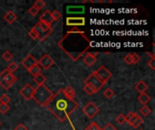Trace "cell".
<instances>
[{"instance_id": "39", "label": "cell", "mask_w": 155, "mask_h": 130, "mask_svg": "<svg viewBox=\"0 0 155 130\" xmlns=\"http://www.w3.org/2000/svg\"><path fill=\"white\" fill-rule=\"evenodd\" d=\"M148 66L153 70V71H155V58H151V60L148 62Z\"/></svg>"}, {"instance_id": "21", "label": "cell", "mask_w": 155, "mask_h": 130, "mask_svg": "<svg viewBox=\"0 0 155 130\" xmlns=\"http://www.w3.org/2000/svg\"><path fill=\"white\" fill-rule=\"evenodd\" d=\"M45 81H46V79H45V77L42 73L39 74V75H37V76H35V77H34V81H35L38 86L44 85L45 82Z\"/></svg>"}, {"instance_id": "20", "label": "cell", "mask_w": 155, "mask_h": 130, "mask_svg": "<svg viewBox=\"0 0 155 130\" xmlns=\"http://www.w3.org/2000/svg\"><path fill=\"white\" fill-rule=\"evenodd\" d=\"M37 24H38L40 29H41L44 33H53V29H52L51 25H49V24H45V23H44V22H40V21H39V23H37Z\"/></svg>"}, {"instance_id": "1", "label": "cell", "mask_w": 155, "mask_h": 130, "mask_svg": "<svg viewBox=\"0 0 155 130\" xmlns=\"http://www.w3.org/2000/svg\"><path fill=\"white\" fill-rule=\"evenodd\" d=\"M58 47L74 62L78 61L91 47V41L84 32L71 30L58 42Z\"/></svg>"}, {"instance_id": "2", "label": "cell", "mask_w": 155, "mask_h": 130, "mask_svg": "<svg viewBox=\"0 0 155 130\" xmlns=\"http://www.w3.org/2000/svg\"><path fill=\"white\" fill-rule=\"evenodd\" d=\"M45 107L59 121L64 122L78 109L79 104L74 100L69 99L63 90H59L54 94Z\"/></svg>"}, {"instance_id": "29", "label": "cell", "mask_w": 155, "mask_h": 130, "mask_svg": "<svg viewBox=\"0 0 155 130\" xmlns=\"http://www.w3.org/2000/svg\"><path fill=\"white\" fill-rule=\"evenodd\" d=\"M104 96L106 99L110 100V99H112V98L114 96V90H112V89L107 88V89L104 91Z\"/></svg>"}, {"instance_id": "28", "label": "cell", "mask_w": 155, "mask_h": 130, "mask_svg": "<svg viewBox=\"0 0 155 130\" xmlns=\"http://www.w3.org/2000/svg\"><path fill=\"white\" fill-rule=\"evenodd\" d=\"M2 58L5 61V62H10L13 59V54L11 52L9 51H5V52H3L2 54Z\"/></svg>"}, {"instance_id": "18", "label": "cell", "mask_w": 155, "mask_h": 130, "mask_svg": "<svg viewBox=\"0 0 155 130\" xmlns=\"http://www.w3.org/2000/svg\"><path fill=\"white\" fill-rule=\"evenodd\" d=\"M137 100H138V101L140 103H142L143 106H145V105H147L151 101V97L146 92H144V93H141Z\"/></svg>"}, {"instance_id": "38", "label": "cell", "mask_w": 155, "mask_h": 130, "mask_svg": "<svg viewBox=\"0 0 155 130\" xmlns=\"http://www.w3.org/2000/svg\"><path fill=\"white\" fill-rule=\"evenodd\" d=\"M124 62L128 64V65H132L133 64V61H132V55L131 53H128L124 58Z\"/></svg>"}, {"instance_id": "11", "label": "cell", "mask_w": 155, "mask_h": 130, "mask_svg": "<svg viewBox=\"0 0 155 130\" xmlns=\"http://www.w3.org/2000/svg\"><path fill=\"white\" fill-rule=\"evenodd\" d=\"M67 26H84L85 24L84 17H67L65 22Z\"/></svg>"}, {"instance_id": "7", "label": "cell", "mask_w": 155, "mask_h": 130, "mask_svg": "<svg viewBox=\"0 0 155 130\" xmlns=\"http://www.w3.org/2000/svg\"><path fill=\"white\" fill-rule=\"evenodd\" d=\"M84 84L91 85L92 87H94V88L96 90L97 92H98V91L104 87V85L94 72H93V73L84 81Z\"/></svg>"}, {"instance_id": "32", "label": "cell", "mask_w": 155, "mask_h": 130, "mask_svg": "<svg viewBox=\"0 0 155 130\" xmlns=\"http://www.w3.org/2000/svg\"><path fill=\"white\" fill-rule=\"evenodd\" d=\"M11 101V99L9 98L8 95L6 94H3L1 97H0V103H3V104H8L9 102Z\"/></svg>"}, {"instance_id": "24", "label": "cell", "mask_w": 155, "mask_h": 130, "mask_svg": "<svg viewBox=\"0 0 155 130\" xmlns=\"http://www.w3.org/2000/svg\"><path fill=\"white\" fill-rule=\"evenodd\" d=\"M140 112H141V114H142L143 117H148V116L151 114V112H152V109L149 108L147 105H145V106H143V107L141 108Z\"/></svg>"}, {"instance_id": "31", "label": "cell", "mask_w": 155, "mask_h": 130, "mask_svg": "<svg viewBox=\"0 0 155 130\" xmlns=\"http://www.w3.org/2000/svg\"><path fill=\"white\" fill-rule=\"evenodd\" d=\"M143 118H141V116H139L138 117V119L134 121V123L131 126V127H133L134 128H138L141 125H143Z\"/></svg>"}, {"instance_id": "30", "label": "cell", "mask_w": 155, "mask_h": 130, "mask_svg": "<svg viewBox=\"0 0 155 130\" xmlns=\"http://www.w3.org/2000/svg\"><path fill=\"white\" fill-rule=\"evenodd\" d=\"M34 6L36 7L40 11L41 9H43L45 6V2L44 0H36L34 4Z\"/></svg>"}, {"instance_id": "40", "label": "cell", "mask_w": 155, "mask_h": 130, "mask_svg": "<svg viewBox=\"0 0 155 130\" xmlns=\"http://www.w3.org/2000/svg\"><path fill=\"white\" fill-rule=\"evenodd\" d=\"M102 130H118L113 124H111V123H108L104 128Z\"/></svg>"}, {"instance_id": "4", "label": "cell", "mask_w": 155, "mask_h": 130, "mask_svg": "<svg viewBox=\"0 0 155 130\" xmlns=\"http://www.w3.org/2000/svg\"><path fill=\"white\" fill-rule=\"evenodd\" d=\"M17 81V78L14 73H10L6 69H5L0 73V85L5 90H9Z\"/></svg>"}, {"instance_id": "37", "label": "cell", "mask_w": 155, "mask_h": 130, "mask_svg": "<svg viewBox=\"0 0 155 130\" xmlns=\"http://www.w3.org/2000/svg\"><path fill=\"white\" fill-rule=\"evenodd\" d=\"M132 55V61H133V64H136L141 61V57L137 54V53H131Z\"/></svg>"}, {"instance_id": "26", "label": "cell", "mask_w": 155, "mask_h": 130, "mask_svg": "<svg viewBox=\"0 0 155 130\" xmlns=\"http://www.w3.org/2000/svg\"><path fill=\"white\" fill-rule=\"evenodd\" d=\"M28 35L30 36V38L31 39H33V40H35V41H40L41 42V37H40V35L32 28L30 31H29V33H28Z\"/></svg>"}, {"instance_id": "9", "label": "cell", "mask_w": 155, "mask_h": 130, "mask_svg": "<svg viewBox=\"0 0 155 130\" xmlns=\"http://www.w3.org/2000/svg\"><path fill=\"white\" fill-rule=\"evenodd\" d=\"M37 64L40 65L43 69L48 70L54 64V61L49 54H45L39 61H37Z\"/></svg>"}, {"instance_id": "23", "label": "cell", "mask_w": 155, "mask_h": 130, "mask_svg": "<svg viewBox=\"0 0 155 130\" xmlns=\"http://www.w3.org/2000/svg\"><path fill=\"white\" fill-rule=\"evenodd\" d=\"M41 71H42V69H41V67L37 64V65H35V66H34L31 70H29L28 71L30 72V74L32 75V76H34V77H35V76H37V75H39V74H41Z\"/></svg>"}, {"instance_id": "8", "label": "cell", "mask_w": 155, "mask_h": 130, "mask_svg": "<svg viewBox=\"0 0 155 130\" xmlns=\"http://www.w3.org/2000/svg\"><path fill=\"white\" fill-rule=\"evenodd\" d=\"M34 92H35V88L27 83L25 84L21 90H20V95L25 100H30L33 99V95H34Z\"/></svg>"}, {"instance_id": "5", "label": "cell", "mask_w": 155, "mask_h": 130, "mask_svg": "<svg viewBox=\"0 0 155 130\" xmlns=\"http://www.w3.org/2000/svg\"><path fill=\"white\" fill-rule=\"evenodd\" d=\"M99 108L93 102V101H90L88 102L84 108H83V112L85 116H87L88 119H94L98 113H99Z\"/></svg>"}, {"instance_id": "43", "label": "cell", "mask_w": 155, "mask_h": 130, "mask_svg": "<svg viewBox=\"0 0 155 130\" xmlns=\"http://www.w3.org/2000/svg\"><path fill=\"white\" fill-rule=\"evenodd\" d=\"M140 130H143V129H140Z\"/></svg>"}, {"instance_id": "42", "label": "cell", "mask_w": 155, "mask_h": 130, "mask_svg": "<svg viewBox=\"0 0 155 130\" xmlns=\"http://www.w3.org/2000/svg\"><path fill=\"white\" fill-rule=\"evenodd\" d=\"M0 126H1V122H0Z\"/></svg>"}, {"instance_id": "25", "label": "cell", "mask_w": 155, "mask_h": 130, "mask_svg": "<svg viewBox=\"0 0 155 130\" xmlns=\"http://www.w3.org/2000/svg\"><path fill=\"white\" fill-rule=\"evenodd\" d=\"M6 70H7L10 73H13V72H15V71H17V70H18V65H17V63H16V62H10V63L7 65Z\"/></svg>"}, {"instance_id": "22", "label": "cell", "mask_w": 155, "mask_h": 130, "mask_svg": "<svg viewBox=\"0 0 155 130\" xmlns=\"http://www.w3.org/2000/svg\"><path fill=\"white\" fill-rule=\"evenodd\" d=\"M84 91L87 95H89V96H92V95L97 93L96 90H95L94 87H92L91 85H88V84H85V85H84Z\"/></svg>"}, {"instance_id": "15", "label": "cell", "mask_w": 155, "mask_h": 130, "mask_svg": "<svg viewBox=\"0 0 155 130\" xmlns=\"http://www.w3.org/2000/svg\"><path fill=\"white\" fill-rule=\"evenodd\" d=\"M4 19L6 23L8 24H13L14 22L16 21L17 19V15L13 12V11H8L4 15Z\"/></svg>"}, {"instance_id": "17", "label": "cell", "mask_w": 155, "mask_h": 130, "mask_svg": "<svg viewBox=\"0 0 155 130\" xmlns=\"http://www.w3.org/2000/svg\"><path fill=\"white\" fill-rule=\"evenodd\" d=\"M138 117H139V115H138L137 113H135V112H134V111H130V112L125 116V119H126V121L128 122V124H129L130 126H132V125L134 123V121L138 119Z\"/></svg>"}, {"instance_id": "35", "label": "cell", "mask_w": 155, "mask_h": 130, "mask_svg": "<svg viewBox=\"0 0 155 130\" xmlns=\"http://www.w3.org/2000/svg\"><path fill=\"white\" fill-rule=\"evenodd\" d=\"M52 17H53V20L54 21H58L62 17V14H61V13L58 10H54L52 13Z\"/></svg>"}, {"instance_id": "13", "label": "cell", "mask_w": 155, "mask_h": 130, "mask_svg": "<svg viewBox=\"0 0 155 130\" xmlns=\"http://www.w3.org/2000/svg\"><path fill=\"white\" fill-rule=\"evenodd\" d=\"M39 21L40 22H44L49 25L52 24V23L54 22L53 20V17H52V12H50L49 10H45L40 16L39 18Z\"/></svg>"}, {"instance_id": "33", "label": "cell", "mask_w": 155, "mask_h": 130, "mask_svg": "<svg viewBox=\"0 0 155 130\" xmlns=\"http://www.w3.org/2000/svg\"><path fill=\"white\" fill-rule=\"evenodd\" d=\"M10 107L8 104H3V103H0V113L1 114H5L8 110H9Z\"/></svg>"}, {"instance_id": "16", "label": "cell", "mask_w": 155, "mask_h": 130, "mask_svg": "<svg viewBox=\"0 0 155 130\" xmlns=\"http://www.w3.org/2000/svg\"><path fill=\"white\" fill-rule=\"evenodd\" d=\"M134 88H135V90L138 91V92H140V93H144L147 90H148V85L143 81H138L136 84H135V86H134Z\"/></svg>"}, {"instance_id": "19", "label": "cell", "mask_w": 155, "mask_h": 130, "mask_svg": "<svg viewBox=\"0 0 155 130\" xmlns=\"http://www.w3.org/2000/svg\"><path fill=\"white\" fill-rule=\"evenodd\" d=\"M63 91L64 93L71 100H74V97H75V91L74 90V89L71 87V86H66L64 89H63Z\"/></svg>"}, {"instance_id": "12", "label": "cell", "mask_w": 155, "mask_h": 130, "mask_svg": "<svg viewBox=\"0 0 155 130\" xmlns=\"http://www.w3.org/2000/svg\"><path fill=\"white\" fill-rule=\"evenodd\" d=\"M97 53H92V52H86L83 58V61L88 66V67H91L93 66L95 62H96V60H97V57H96Z\"/></svg>"}, {"instance_id": "14", "label": "cell", "mask_w": 155, "mask_h": 130, "mask_svg": "<svg viewBox=\"0 0 155 130\" xmlns=\"http://www.w3.org/2000/svg\"><path fill=\"white\" fill-rule=\"evenodd\" d=\"M67 14H84V5H69L66 7Z\"/></svg>"}, {"instance_id": "36", "label": "cell", "mask_w": 155, "mask_h": 130, "mask_svg": "<svg viewBox=\"0 0 155 130\" xmlns=\"http://www.w3.org/2000/svg\"><path fill=\"white\" fill-rule=\"evenodd\" d=\"M85 130H102V128L95 123V122H92L86 128Z\"/></svg>"}, {"instance_id": "27", "label": "cell", "mask_w": 155, "mask_h": 130, "mask_svg": "<svg viewBox=\"0 0 155 130\" xmlns=\"http://www.w3.org/2000/svg\"><path fill=\"white\" fill-rule=\"evenodd\" d=\"M115 121L119 124V125H124L126 122L125 119V116L124 114H118L115 118Z\"/></svg>"}, {"instance_id": "3", "label": "cell", "mask_w": 155, "mask_h": 130, "mask_svg": "<svg viewBox=\"0 0 155 130\" xmlns=\"http://www.w3.org/2000/svg\"><path fill=\"white\" fill-rule=\"evenodd\" d=\"M54 96V93L50 90L46 85H41L38 86L36 89H35V92L33 95V100L41 107H44L47 104V102L51 100V98Z\"/></svg>"}, {"instance_id": "34", "label": "cell", "mask_w": 155, "mask_h": 130, "mask_svg": "<svg viewBox=\"0 0 155 130\" xmlns=\"http://www.w3.org/2000/svg\"><path fill=\"white\" fill-rule=\"evenodd\" d=\"M28 13H29L32 16H36V15L39 14V10H38L36 7H35L34 5H32V6L28 9Z\"/></svg>"}, {"instance_id": "41", "label": "cell", "mask_w": 155, "mask_h": 130, "mask_svg": "<svg viewBox=\"0 0 155 130\" xmlns=\"http://www.w3.org/2000/svg\"><path fill=\"white\" fill-rule=\"evenodd\" d=\"M14 130H28V128H27L24 124H19V125H17V126L15 128V129Z\"/></svg>"}, {"instance_id": "10", "label": "cell", "mask_w": 155, "mask_h": 130, "mask_svg": "<svg viewBox=\"0 0 155 130\" xmlns=\"http://www.w3.org/2000/svg\"><path fill=\"white\" fill-rule=\"evenodd\" d=\"M21 64L23 65L24 68H25L27 71L31 70L34 66L37 65V61L36 59L32 55V54H28L26 55L21 62Z\"/></svg>"}, {"instance_id": "6", "label": "cell", "mask_w": 155, "mask_h": 130, "mask_svg": "<svg viewBox=\"0 0 155 130\" xmlns=\"http://www.w3.org/2000/svg\"><path fill=\"white\" fill-rule=\"evenodd\" d=\"M94 73L99 78V80L105 84L112 77V72L104 66H101L99 69H97L95 71H94Z\"/></svg>"}]
</instances>
